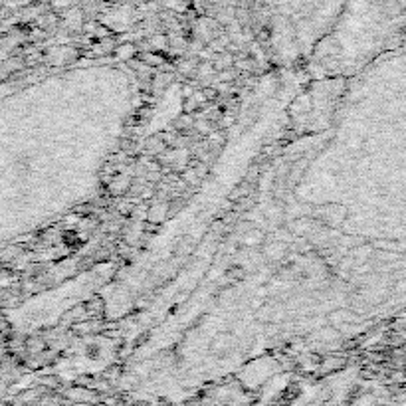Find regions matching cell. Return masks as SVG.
Here are the masks:
<instances>
[{"instance_id": "1", "label": "cell", "mask_w": 406, "mask_h": 406, "mask_svg": "<svg viewBox=\"0 0 406 406\" xmlns=\"http://www.w3.org/2000/svg\"><path fill=\"white\" fill-rule=\"evenodd\" d=\"M297 406H406V396H394L359 387H345L319 396H309Z\"/></svg>"}]
</instances>
